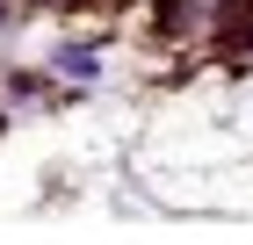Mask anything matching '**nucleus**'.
Listing matches in <instances>:
<instances>
[{"mask_svg":"<svg viewBox=\"0 0 253 245\" xmlns=\"http://www.w3.org/2000/svg\"><path fill=\"white\" fill-rule=\"evenodd\" d=\"M58 65H65L73 79H87V72H94V51H58Z\"/></svg>","mask_w":253,"mask_h":245,"instance_id":"f257e3e1","label":"nucleus"}]
</instances>
